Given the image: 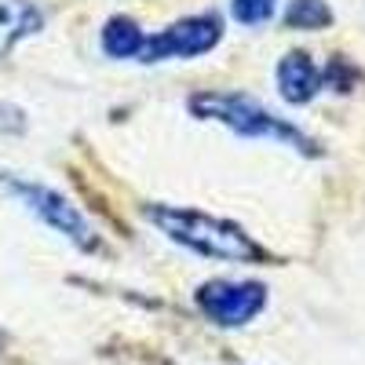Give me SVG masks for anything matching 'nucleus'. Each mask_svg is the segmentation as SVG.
Here are the masks:
<instances>
[{
  "mask_svg": "<svg viewBox=\"0 0 365 365\" xmlns=\"http://www.w3.org/2000/svg\"><path fill=\"white\" fill-rule=\"evenodd\" d=\"M143 220L154 223L168 241H175V245H182L194 256H205V259L249 263V267L270 259V252L259 245L245 227H237L234 220L208 216V212H201V208L150 201V205H143Z\"/></svg>",
  "mask_w": 365,
  "mask_h": 365,
  "instance_id": "1",
  "label": "nucleus"
},
{
  "mask_svg": "<svg viewBox=\"0 0 365 365\" xmlns=\"http://www.w3.org/2000/svg\"><path fill=\"white\" fill-rule=\"evenodd\" d=\"M187 110L197 120H212V125H220L241 139H270V143H282V146L296 150L303 158L322 154L318 143L299 125H292L282 113H274L270 106H263L259 99L245 96V91H194L187 99Z\"/></svg>",
  "mask_w": 365,
  "mask_h": 365,
  "instance_id": "2",
  "label": "nucleus"
},
{
  "mask_svg": "<svg viewBox=\"0 0 365 365\" xmlns=\"http://www.w3.org/2000/svg\"><path fill=\"white\" fill-rule=\"evenodd\" d=\"M0 194L19 201L29 216H37L58 237H66L77 252H99L103 249V237H99L96 223H91L66 194H58L48 182L19 175V172H0Z\"/></svg>",
  "mask_w": 365,
  "mask_h": 365,
  "instance_id": "3",
  "label": "nucleus"
},
{
  "mask_svg": "<svg viewBox=\"0 0 365 365\" xmlns=\"http://www.w3.org/2000/svg\"><path fill=\"white\" fill-rule=\"evenodd\" d=\"M220 41H223V19L216 11H197V15L161 26L158 34H146V44H143L135 63H150V66L182 63V58L208 55Z\"/></svg>",
  "mask_w": 365,
  "mask_h": 365,
  "instance_id": "4",
  "label": "nucleus"
},
{
  "mask_svg": "<svg viewBox=\"0 0 365 365\" xmlns=\"http://www.w3.org/2000/svg\"><path fill=\"white\" fill-rule=\"evenodd\" d=\"M197 311L220 329H245L267 311V285L252 278H208L194 289Z\"/></svg>",
  "mask_w": 365,
  "mask_h": 365,
  "instance_id": "5",
  "label": "nucleus"
},
{
  "mask_svg": "<svg viewBox=\"0 0 365 365\" xmlns=\"http://www.w3.org/2000/svg\"><path fill=\"white\" fill-rule=\"evenodd\" d=\"M274 84H278V96L289 106H307L322 96V66L311 51H285L274 66Z\"/></svg>",
  "mask_w": 365,
  "mask_h": 365,
  "instance_id": "6",
  "label": "nucleus"
},
{
  "mask_svg": "<svg viewBox=\"0 0 365 365\" xmlns=\"http://www.w3.org/2000/svg\"><path fill=\"white\" fill-rule=\"evenodd\" d=\"M44 29V8L34 0H0V58Z\"/></svg>",
  "mask_w": 365,
  "mask_h": 365,
  "instance_id": "7",
  "label": "nucleus"
},
{
  "mask_svg": "<svg viewBox=\"0 0 365 365\" xmlns=\"http://www.w3.org/2000/svg\"><path fill=\"white\" fill-rule=\"evenodd\" d=\"M146 44V29L132 15H110L99 29V48L110 58H139Z\"/></svg>",
  "mask_w": 365,
  "mask_h": 365,
  "instance_id": "8",
  "label": "nucleus"
},
{
  "mask_svg": "<svg viewBox=\"0 0 365 365\" xmlns=\"http://www.w3.org/2000/svg\"><path fill=\"white\" fill-rule=\"evenodd\" d=\"M282 22L296 34H322L336 22V15H332L329 0H285Z\"/></svg>",
  "mask_w": 365,
  "mask_h": 365,
  "instance_id": "9",
  "label": "nucleus"
},
{
  "mask_svg": "<svg viewBox=\"0 0 365 365\" xmlns=\"http://www.w3.org/2000/svg\"><path fill=\"white\" fill-rule=\"evenodd\" d=\"M361 81L358 66L351 63L347 55H332L322 63V88L336 91V96H347V91H354V84Z\"/></svg>",
  "mask_w": 365,
  "mask_h": 365,
  "instance_id": "10",
  "label": "nucleus"
},
{
  "mask_svg": "<svg viewBox=\"0 0 365 365\" xmlns=\"http://www.w3.org/2000/svg\"><path fill=\"white\" fill-rule=\"evenodd\" d=\"M278 4L282 0H230V19L245 29H256L278 15Z\"/></svg>",
  "mask_w": 365,
  "mask_h": 365,
  "instance_id": "11",
  "label": "nucleus"
}]
</instances>
